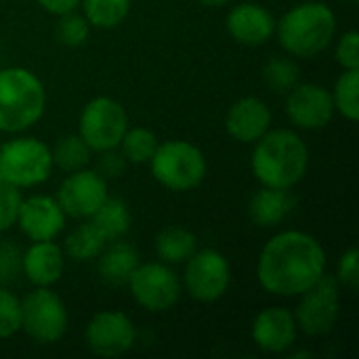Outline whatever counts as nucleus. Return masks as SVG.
Here are the masks:
<instances>
[{
	"mask_svg": "<svg viewBox=\"0 0 359 359\" xmlns=\"http://www.w3.org/2000/svg\"><path fill=\"white\" fill-rule=\"evenodd\" d=\"M23 252L8 240H0V282H13L21 273Z\"/></svg>",
	"mask_w": 359,
	"mask_h": 359,
	"instance_id": "35",
	"label": "nucleus"
},
{
	"mask_svg": "<svg viewBox=\"0 0 359 359\" xmlns=\"http://www.w3.org/2000/svg\"><path fill=\"white\" fill-rule=\"evenodd\" d=\"M46 90L40 78L25 67L0 69V133H23L44 114Z\"/></svg>",
	"mask_w": 359,
	"mask_h": 359,
	"instance_id": "4",
	"label": "nucleus"
},
{
	"mask_svg": "<svg viewBox=\"0 0 359 359\" xmlns=\"http://www.w3.org/2000/svg\"><path fill=\"white\" fill-rule=\"evenodd\" d=\"M137 328L122 311H99L90 318L84 330V343L99 358H118L133 349Z\"/></svg>",
	"mask_w": 359,
	"mask_h": 359,
	"instance_id": "12",
	"label": "nucleus"
},
{
	"mask_svg": "<svg viewBox=\"0 0 359 359\" xmlns=\"http://www.w3.org/2000/svg\"><path fill=\"white\" fill-rule=\"evenodd\" d=\"M341 318V284L324 273L309 290L301 294L294 311L297 328L307 337H326Z\"/></svg>",
	"mask_w": 359,
	"mask_h": 359,
	"instance_id": "9",
	"label": "nucleus"
},
{
	"mask_svg": "<svg viewBox=\"0 0 359 359\" xmlns=\"http://www.w3.org/2000/svg\"><path fill=\"white\" fill-rule=\"evenodd\" d=\"M55 34H57V40H59L63 46L78 48V46H82V44L88 40L90 23L86 21L84 15H78L76 11L63 13V15H59Z\"/></svg>",
	"mask_w": 359,
	"mask_h": 359,
	"instance_id": "30",
	"label": "nucleus"
},
{
	"mask_svg": "<svg viewBox=\"0 0 359 359\" xmlns=\"http://www.w3.org/2000/svg\"><path fill=\"white\" fill-rule=\"evenodd\" d=\"M133 0H80L82 15L90 23V27L114 29L118 27L130 13Z\"/></svg>",
	"mask_w": 359,
	"mask_h": 359,
	"instance_id": "25",
	"label": "nucleus"
},
{
	"mask_svg": "<svg viewBox=\"0 0 359 359\" xmlns=\"http://www.w3.org/2000/svg\"><path fill=\"white\" fill-rule=\"evenodd\" d=\"M273 122V114L269 105L259 97H242L238 99L225 116L227 135L240 143L259 141Z\"/></svg>",
	"mask_w": 359,
	"mask_h": 359,
	"instance_id": "18",
	"label": "nucleus"
},
{
	"mask_svg": "<svg viewBox=\"0 0 359 359\" xmlns=\"http://www.w3.org/2000/svg\"><path fill=\"white\" fill-rule=\"evenodd\" d=\"M46 13L50 15H63V13H72L80 6V0H36Z\"/></svg>",
	"mask_w": 359,
	"mask_h": 359,
	"instance_id": "37",
	"label": "nucleus"
},
{
	"mask_svg": "<svg viewBox=\"0 0 359 359\" xmlns=\"http://www.w3.org/2000/svg\"><path fill=\"white\" fill-rule=\"evenodd\" d=\"M65 212L50 196H29L21 200L17 221L21 233L32 242L55 240L65 227Z\"/></svg>",
	"mask_w": 359,
	"mask_h": 359,
	"instance_id": "15",
	"label": "nucleus"
},
{
	"mask_svg": "<svg viewBox=\"0 0 359 359\" xmlns=\"http://www.w3.org/2000/svg\"><path fill=\"white\" fill-rule=\"evenodd\" d=\"M90 221L99 227V231L107 238V242H111V240H120L124 233H128L133 217H130L126 202L107 196L105 202L90 217Z\"/></svg>",
	"mask_w": 359,
	"mask_h": 359,
	"instance_id": "24",
	"label": "nucleus"
},
{
	"mask_svg": "<svg viewBox=\"0 0 359 359\" xmlns=\"http://www.w3.org/2000/svg\"><path fill=\"white\" fill-rule=\"evenodd\" d=\"M126 130H128V114L124 105L111 97L90 99L80 114L78 135L95 154L105 149H116Z\"/></svg>",
	"mask_w": 359,
	"mask_h": 359,
	"instance_id": "8",
	"label": "nucleus"
},
{
	"mask_svg": "<svg viewBox=\"0 0 359 359\" xmlns=\"http://www.w3.org/2000/svg\"><path fill=\"white\" fill-rule=\"evenodd\" d=\"M334 55L343 69H359V34L355 29H349L339 38Z\"/></svg>",
	"mask_w": 359,
	"mask_h": 359,
	"instance_id": "34",
	"label": "nucleus"
},
{
	"mask_svg": "<svg viewBox=\"0 0 359 359\" xmlns=\"http://www.w3.org/2000/svg\"><path fill=\"white\" fill-rule=\"evenodd\" d=\"M324 246L305 231H280L261 250L257 278L276 297H301L326 273Z\"/></svg>",
	"mask_w": 359,
	"mask_h": 359,
	"instance_id": "1",
	"label": "nucleus"
},
{
	"mask_svg": "<svg viewBox=\"0 0 359 359\" xmlns=\"http://www.w3.org/2000/svg\"><path fill=\"white\" fill-rule=\"evenodd\" d=\"M252 145L250 168L261 185L292 189L305 179L309 168V147L294 130L269 128Z\"/></svg>",
	"mask_w": 359,
	"mask_h": 359,
	"instance_id": "2",
	"label": "nucleus"
},
{
	"mask_svg": "<svg viewBox=\"0 0 359 359\" xmlns=\"http://www.w3.org/2000/svg\"><path fill=\"white\" fill-rule=\"evenodd\" d=\"M154 248L162 263L166 265H181L198 250V238L185 227H166L162 229L156 240Z\"/></svg>",
	"mask_w": 359,
	"mask_h": 359,
	"instance_id": "23",
	"label": "nucleus"
},
{
	"mask_svg": "<svg viewBox=\"0 0 359 359\" xmlns=\"http://www.w3.org/2000/svg\"><path fill=\"white\" fill-rule=\"evenodd\" d=\"M65 267V255L53 240L32 242L21 257V273L34 286H53L61 280Z\"/></svg>",
	"mask_w": 359,
	"mask_h": 359,
	"instance_id": "19",
	"label": "nucleus"
},
{
	"mask_svg": "<svg viewBox=\"0 0 359 359\" xmlns=\"http://www.w3.org/2000/svg\"><path fill=\"white\" fill-rule=\"evenodd\" d=\"M21 200L23 198L19 187H15L0 175V233L8 231L15 225Z\"/></svg>",
	"mask_w": 359,
	"mask_h": 359,
	"instance_id": "32",
	"label": "nucleus"
},
{
	"mask_svg": "<svg viewBox=\"0 0 359 359\" xmlns=\"http://www.w3.org/2000/svg\"><path fill=\"white\" fill-rule=\"evenodd\" d=\"M299 65L288 57H273L263 67V80L276 93H288L294 84H299Z\"/></svg>",
	"mask_w": 359,
	"mask_h": 359,
	"instance_id": "29",
	"label": "nucleus"
},
{
	"mask_svg": "<svg viewBox=\"0 0 359 359\" xmlns=\"http://www.w3.org/2000/svg\"><path fill=\"white\" fill-rule=\"evenodd\" d=\"M286 116L303 130H320L328 126L334 116L330 90L313 82L294 84L286 93Z\"/></svg>",
	"mask_w": 359,
	"mask_h": 359,
	"instance_id": "14",
	"label": "nucleus"
},
{
	"mask_svg": "<svg viewBox=\"0 0 359 359\" xmlns=\"http://www.w3.org/2000/svg\"><path fill=\"white\" fill-rule=\"evenodd\" d=\"M107 246V238L99 231V227L93 221L80 223L63 242V255L76 263H88L95 261L103 248Z\"/></svg>",
	"mask_w": 359,
	"mask_h": 359,
	"instance_id": "22",
	"label": "nucleus"
},
{
	"mask_svg": "<svg viewBox=\"0 0 359 359\" xmlns=\"http://www.w3.org/2000/svg\"><path fill=\"white\" fill-rule=\"evenodd\" d=\"M107 198V181L90 168L67 172L65 181L59 185L57 202L65 217L72 219H90L97 208Z\"/></svg>",
	"mask_w": 359,
	"mask_h": 359,
	"instance_id": "13",
	"label": "nucleus"
},
{
	"mask_svg": "<svg viewBox=\"0 0 359 359\" xmlns=\"http://www.w3.org/2000/svg\"><path fill=\"white\" fill-rule=\"evenodd\" d=\"M126 286L135 303L151 313L172 309L183 294L181 278L166 263H139Z\"/></svg>",
	"mask_w": 359,
	"mask_h": 359,
	"instance_id": "11",
	"label": "nucleus"
},
{
	"mask_svg": "<svg viewBox=\"0 0 359 359\" xmlns=\"http://www.w3.org/2000/svg\"><path fill=\"white\" fill-rule=\"evenodd\" d=\"M231 284V267L223 252L215 248L196 250L185 261L181 278L183 290L198 303H215L223 299Z\"/></svg>",
	"mask_w": 359,
	"mask_h": 359,
	"instance_id": "10",
	"label": "nucleus"
},
{
	"mask_svg": "<svg viewBox=\"0 0 359 359\" xmlns=\"http://www.w3.org/2000/svg\"><path fill=\"white\" fill-rule=\"evenodd\" d=\"M337 282L349 290H358L359 286V252L358 248H349L341 255L337 265Z\"/></svg>",
	"mask_w": 359,
	"mask_h": 359,
	"instance_id": "33",
	"label": "nucleus"
},
{
	"mask_svg": "<svg viewBox=\"0 0 359 359\" xmlns=\"http://www.w3.org/2000/svg\"><path fill=\"white\" fill-rule=\"evenodd\" d=\"M21 330V299L0 288V339H11Z\"/></svg>",
	"mask_w": 359,
	"mask_h": 359,
	"instance_id": "31",
	"label": "nucleus"
},
{
	"mask_svg": "<svg viewBox=\"0 0 359 359\" xmlns=\"http://www.w3.org/2000/svg\"><path fill=\"white\" fill-rule=\"evenodd\" d=\"M334 111H339L349 122H358L359 118V69H343L337 78L334 88L330 90Z\"/></svg>",
	"mask_w": 359,
	"mask_h": 359,
	"instance_id": "27",
	"label": "nucleus"
},
{
	"mask_svg": "<svg viewBox=\"0 0 359 359\" xmlns=\"http://www.w3.org/2000/svg\"><path fill=\"white\" fill-rule=\"evenodd\" d=\"M126 160L122 156V151L116 149H105V151H99V160H97V172L107 181V179H116L120 175H124L126 170Z\"/></svg>",
	"mask_w": 359,
	"mask_h": 359,
	"instance_id": "36",
	"label": "nucleus"
},
{
	"mask_svg": "<svg viewBox=\"0 0 359 359\" xmlns=\"http://www.w3.org/2000/svg\"><path fill=\"white\" fill-rule=\"evenodd\" d=\"M252 341L265 353H286L297 343V320L286 307H267L252 322Z\"/></svg>",
	"mask_w": 359,
	"mask_h": 359,
	"instance_id": "16",
	"label": "nucleus"
},
{
	"mask_svg": "<svg viewBox=\"0 0 359 359\" xmlns=\"http://www.w3.org/2000/svg\"><path fill=\"white\" fill-rule=\"evenodd\" d=\"M99 259V276L109 286H124L130 273L139 265V255L135 246L122 240H111L103 248Z\"/></svg>",
	"mask_w": 359,
	"mask_h": 359,
	"instance_id": "21",
	"label": "nucleus"
},
{
	"mask_svg": "<svg viewBox=\"0 0 359 359\" xmlns=\"http://www.w3.org/2000/svg\"><path fill=\"white\" fill-rule=\"evenodd\" d=\"M53 172L50 147L36 137H17L0 147V175L15 187H36Z\"/></svg>",
	"mask_w": 359,
	"mask_h": 359,
	"instance_id": "6",
	"label": "nucleus"
},
{
	"mask_svg": "<svg viewBox=\"0 0 359 359\" xmlns=\"http://www.w3.org/2000/svg\"><path fill=\"white\" fill-rule=\"evenodd\" d=\"M156 147H158V137L143 126H135V128L128 126V130L124 133L118 145V149L122 151L128 164H149Z\"/></svg>",
	"mask_w": 359,
	"mask_h": 359,
	"instance_id": "28",
	"label": "nucleus"
},
{
	"mask_svg": "<svg viewBox=\"0 0 359 359\" xmlns=\"http://www.w3.org/2000/svg\"><path fill=\"white\" fill-rule=\"evenodd\" d=\"M90 147L82 141L80 135H63L50 147L53 166H57L63 172H76L86 168L90 162Z\"/></svg>",
	"mask_w": 359,
	"mask_h": 359,
	"instance_id": "26",
	"label": "nucleus"
},
{
	"mask_svg": "<svg viewBox=\"0 0 359 359\" xmlns=\"http://www.w3.org/2000/svg\"><path fill=\"white\" fill-rule=\"evenodd\" d=\"M294 210V198L290 189H276V187H261L252 194L248 202V217L259 227H276L288 219Z\"/></svg>",
	"mask_w": 359,
	"mask_h": 359,
	"instance_id": "20",
	"label": "nucleus"
},
{
	"mask_svg": "<svg viewBox=\"0 0 359 359\" xmlns=\"http://www.w3.org/2000/svg\"><path fill=\"white\" fill-rule=\"evenodd\" d=\"M21 330L40 345H53L67 332V307L50 286H36L21 301Z\"/></svg>",
	"mask_w": 359,
	"mask_h": 359,
	"instance_id": "7",
	"label": "nucleus"
},
{
	"mask_svg": "<svg viewBox=\"0 0 359 359\" xmlns=\"http://www.w3.org/2000/svg\"><path fill=\"white\" fill-rule=\"evenodd\" d=\"M227 32L242 46H261L276 34V17L257 2H242L227 15Z\"/></svg>",
	"mask_w": 359,
	"mask_h": 359,
	"instance_id": "17",
	"label": "nucleus"
},
{
	"mask_svg": "<svg viewBox=\"0 0 359 359\" xmlns=\"http://www.w3.org/2000/svg\"><path fill=\"white\" fill-rule=\"evenodd\" d=\"M200 4H204V6H210V8H215V6H223V4H227L229 0H198Z\"/></svg>",
	"mask_w": 359,
	"mask_h": 359,
	"instance_id": "38",
	"label": "nucleus"
},
{
	"mask_svg": "<svg viewBox=\"0 0 359 359\" xmlns=\"http://www.w3.org/2000/svg\"><path fill=\"white\" fill-rule=\"evenodd\" d=\"M276 34L290 57L309 59L332 44L337 36V15L324 2H301L276 21Z\"/></svg>",
	"mask_w": 359,
	"mask_h": 359,
	"instance_id": "3",
	"label": "nucleus"
},
{
	"mask_svg": "<svg viewBox=\"0 0 359 359\" xmlns=\"http://www.w3.org/2000/svg\"><path fill=\"white\" fill-rule=\"evenodd\" d=\"M149 168L154 179L170 191H191L202 185L208 172L204 151L181 139L158 143Z\"/></svg>",
	"mask_w": 359,
	"mask_h": 359,
	"instance_id": "5",
	"label": "nucleus"
}]
</instances>
